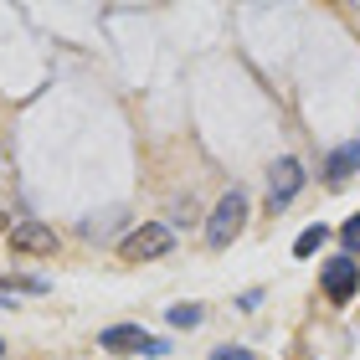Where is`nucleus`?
<instances>
[{
    "mask_svg": "<svg viewBox=\"0 0 360 360\" xmlns=\"http://www.w3.org/2000/svg\"><path fill=\"white\" fill-rule=\"evenodd\" d=\"M242 221H248V195L226 191L221 201L211 206V217H206V242H211V248H226V242L242 232Z\"/></svg>",
    "mask_w": 360,
    "mask_h": 360,
    "instance_id": "1",
    "label": "nucleus"
},
{
    "mask_svg": "<svg viewBox=\"0 0 360 360\" xmlns=\"http://www.w3.org/2000/svg\"><path fill=\"white\" fill-rule=\"evenodd\" d=\"M170 248H175V232L160 226V221H150V226H139V232H129L119 242V257L124 263H150V257H165Z\"/></svg>",
    "mask_w": 360,
    "mask_h": 360,
    "instance_id": "2",
    "label": "nucleus"
},
{
    "mask_svg": "<svg viewBox=\"0 0 360 360\" xmlns=\"http://www.w3.org/2000/svg\"><path fill=\"white\" fill-rule=\"evenodd\" d=\"M299 191H304V165L288 160V155L273 160V165H268V211H283Z\"/></svg>",
    "mask_w": 360,
    "mask_h": 360,
    "instance_id": "3",
    "label": "nucleus"
},
{
    "mask_svg": "<svg viewBox=\"0 0 360 360\" xmlns=\"http://www.w3.org/2000/svg\"><path fill=\"white\" fill-rule=\"evenodd\" d=\"M355 283H360L355 257H330V263H324V293H330L335 304H350L355 299Z\"/></svg>",
    "mask_w": 360,
    "mask_h": 360,
    "instance_id": "4",
    "label": "nucleus"
},
{
    "mask_svg": "<svg viewBox=\"0 0 360 360\" xmlns=\"http://www.w3.org/2000/svg\"><path fill=\"white\" fill-rule=\"evenodd\" d=\"M11 248L15 252H52L57 248V232H52V226H41V221H21L11 232Z\"/></svg>",
    "mask_w": 360,
    "mask_h": 360,
    "instance_id": "5",
    "label": "nucleus"
},
{
    "mask_svg": "<svg viewBox=\"0 0 360 360\" xmlns=\"http://www.w3.org/2000/svg\"><path fill=\"white\" fill-rule=\"evenodd\" d=\"M155 340L139 330V324H113V330H103V350L113 355H134V350H150Z\"/></svg>",
    "mask_w": 360,
    "mask_h": 360,
    "instance_id": "6",
    "label": "nucleus"
},
{
    "mask_svg": "<svg viewBox=\"0 0 360 360\" xmlns=\"http://www.w3.org/2000/svg\"><path fill=\"white\" fill-rule=\"evenodd\" d=\"M360 170V139H350V144H340V150L330 155V165H324V180L330 186H345V180Z\"/></svg>",
    "mask_w": 360,
    "mask_h": 360,
    "instance_id": "7",
    "label": "nucleus"
},
{
    "mask_svg": "<svg viewBox=\"0 0 360 360\" xmlns=\"http://www.w3.org/2000/svg\"><path fill=\"white\" fill-rule=\"evenodd\" d=\"M170 324H175V330H195V324H201V304H175Z\"/></svg>",
    "mask_w": 360,
    "mask_h": 360,
    "instance_id": "8",
    "label": "nucleus"
},
{
    "mask_svg": "<svg viewBox=\"0 0 360 360\" xmlns=\"http://www.w3.org/2000/svg\"><path fill=\"white\" fill-rule=\"evenodd\" d=\"M324 237H330V232H324V226H309V232H304L299 242H293V257H314Z\"/></svg>",
    "mask_w": 360,
    "mask_h": 360,
    "instance_id": "9",
    "label": "nucleus"
},
{
    "mask_svg": "<svg viewBox=\"0 0 360 360\" xmlns=\"http://www.w3.org/2000/svg\"><path fill=\"white\" fill-rule=\"evenodd\" d=\"M340 242H345V257H355V252H360V217H350L345 226H340Z\"/></svg>",
    "mask_w": 360,
    "mask_h": 360,
    "instance_id": "10",
    "label": "nucleus"
},
{
    "mask_svg": "<svg viewBox=\"0 0 360 360\" xmlns=\"http://www.w3.org/2000/svg\"><path fill=\"white\" fill-rule=\"evenodd\" d=\"M6 288H15V293H46L41 278H6Z\"/></svg>",
    "mask_w": 360,
    "mask_h": 360,
    "instance_id": "11",
    "label": "nucleus"
},
{
    "mask_svg": "<svg viewBox=\"0 0 360 360\" xmlns=\"http://www.w3.org/2000/svg\"><path fill=\"white\" fill-rule=\"evenodd\" d=\"M211 360H257V355H252V350H237V345H226V350H217Z\"/></svg>",
    "mask_w": 360,
    "mask_h": 360,
    "instance_id": "12",
    "label": "nucleus"
},
{
    "mask_svg": "<svg viewBox=\"0 0 360 360\" xmlns=\"http://www.w3.org/2000/svg\"><path fill=\"white\" fill-rule=\"evenodd\" d=\"M0 232H6V211H0Z\"/></svg>",
    "mask_w": 360,
    "mask_h": 360,
    "instance_id": "13",
    "label": "nucleus"
},
{
    "mask_svg": "<svg viewBox=\"0 0 360 360\" xmlns=\"http://www.w3.org/2000/svg\"><path fill=\"white\" fill-rule=\"evenodd\" d=\"M0 355H6V345H0Z\"/></svg>",
    "mask_w": 360,
    "mask_h": 360,
    "instance_id": "14",
    "label": "nucleus"
}]
</instances>
